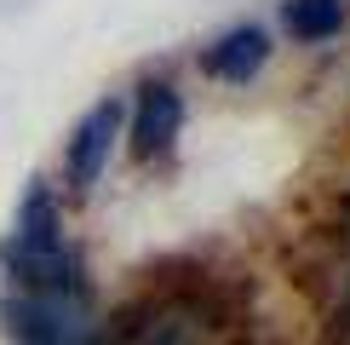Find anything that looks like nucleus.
I'll return each mask as SVG.
<instances>
[{
  "label": "nucleus",
  "mask_w": 350,
  "mask_h": 345,
  "mask_svg": "<svg viewBox=\"0 0 350 345\" xmlns=\"http://www.w3.org/2000/svg\"><path fill=\"white\" fill-rule=\"evenodd\" d=\"M6 270L23 294H57V288H81V265L64 242V219H57V201L46 184H29L18 225H12L6 242Z\"/></svg>",
  "instance_id": "1"
},
{
  "label": "nucleus",
  "mask_w": 350,
  "mask_h": 345,
  "mask_svg": "<svg viewBox=\"0 0 350 345\" xmlns=\"http://www.w3.org/2000/svg\"><path fill=\"white\" fill-rule=\"evenodd\" d=\"M121 133H126V104L121 98H98V104L75 121V133L64 138V179H69V190H92V184L104 179Z\"/></svg>",
  "instance_id": "3"
},
{
  "label": "nucleus",
  "mask_w": 350,
  "mask_h": 345,
  "mask_svg": "<svg viewBox=\"0 0 350 345\" xmlns=\"http://www.w3.org/2000/svg\"><path fill=\"white\" fill-rule=\"evenodd\" d=\"M265 64H270V35L258 23H241V29H230V35H218L207 47V58H201V69H207L213 81H230V86H247Z\"/></svg>",
  "instance_id": "5"
},
{
  "label": "nucleus",
  "mask_w": 350,
  "mask_h": 345,
  "mask_svg": "<svg viewBox=\"0 0 350 345\" xmlns=\"http://www.w3.org/2000/svg\"><path fill=\"white\" fill-rule=\"evenodd\" d=\"M18 345H86L92 340V305L86 288H57V294H18L6 305Z\"/></svg>",
  "instance_id": "2"
},
{
  "label": "nucleus",
  "mask_w": 350,
  "mask_h": 345,
  "mask_svg": "<svg viewBox=\"0 0 350 345\" xmlns=\"http://www.w3.org/2000/svg\"><path fill=\"white\" fill-rule=\"evenodd\" d=\"M126 121H133V155H138V162L167 155L172 144H178V133H184V98H178V86H167V81L138 86V104L126 110Z\"/></svg>",
  "instance_id": "4"
},
{
  "label": "nucleus",
  "mask_w": 350,
  "mask_h": 345,
  "mask_svg": "<svg viewBox=\"0 0 350 345\" xmlns=\"http://www.w3.org/2000/svg\"><path fill=\"white\" fill-rule=\"evenodd\" d=\"M282 23H287V35H293V40L322 47V40H333L345 29V0H287Z\"/></svg>",
  "instance_id": "6"
},
{
  "label": "nucleus",
  "mask_w": 350,
  "mask_h": 345,
  "mask_svg": "<svg viewBox=\"0 0 350 345\" xmlns=\"http://www.w3.org/2000/svg\"><path fill=\"white\" fill-rule=\"evenodd\" d=\"M133 345H189V334H184L178 322H161V328H150V334L133 340Z\"/></svg>",
  "instance_id": "7"
}]
</instances>
